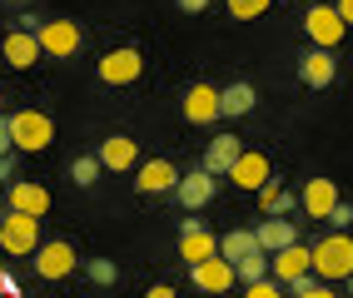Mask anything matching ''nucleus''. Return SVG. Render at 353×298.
Masks as SVG:
<instances>
[{
  "label": "nucleus",
  "mask_w": 353,
  "mask_h": 298,
  "mask_svg": "<svg viewBox=\"0 0 353 298\" xmlns=\"http://www.w3.org/2000/svg\"><path fill=\"white\" fill-rule=\"evenodd\" d=\"M264 273H269V254L259 248V254H249V259L234 264V284H254V279H264Z\"/></svg>",
  "instance_id": "26"
},
{
  "label": "nucleus",
  "mask_w": 353,
  "mask_h": 298,
  "mask_svg": "<svg viewBox=\"0 0 353 298\" xmlns=\"http://www.w3.org/2000/svg\"><path fill=\"white\" fill-rule=\"evenodd\" d=\"M209 254H219V234H209L199 219H184V228H179V259L184 264H199Z\"/></svg>",
  "instance_id": "11"
},
{
  "label": "nucleus",
  "mask_w": 353,
  "mask_h": 298,
  "mask_svg": "<svg viewBox=\"0 0 353 298\" xmlns=\"http://www.w3.org/2000/svg\"><path fill=\"white\" fill-rule=\"evenodd\" d=\"M343 284H348V293H353V273H348V279H343Z\"/></svg>",
  "instance_id": "37"
},
{
  "label": "nucleus",
  "mask_w": 353,
  "mask_h": 298,
  "mask_svg": "<svg viewBox=\"0 0 353 298\" xmlns=\"http://www.w3.org/2000/svg\"><path fill=\"white\" fill-rule=\"evenodd\" d=\"M309 268H314V248L299 244V239L269 254V273H274L279 284H289V279H299V273H309Z\"/></svg>",
  "instance_id": "7"
},
{
  "label": "nucleus",
  "mask_w": 353,
  "mask_h": 298,
  "mask_svg": "<svg viewBox=\"0 0 353 298\" xmlns=\"http://www.w3.org/2000/svg\"><path fill=\"white\" fill-rule=\"evenodd\" d=\"M10 179H15V159L0 154V184H10Z\"/></svg>",
  "instance_id": "34"
},
{
  "label": "nucleus",
  "mask_w": 353,
  "mask_h": 298,
  "mask_svg": "<svg viewBox=\"0 0 353 298\" xmlns=\"http://www.w3.org/2000/svg\"><path fill=\"white\" fill-rule=\"evenodd\" d=\"M40 55H50V60H70L85 45V30H80V20H65V15H55V20H40Z\"/></svg>",
  "instance_id": "3"
},
{
  "label": "nucleus",
  "mask_w": 353,
  "mask_h": 298,
  "mask_svg": "<svg viewBox=\"0 0 353 298\" xmlns=\"http://www.w3.org/2000/svg\"><path fill=\"white\" fill-rule=\"evenodd\" d=\"M314 273L328 284H343L353 273V239L343 234V228H334V234H323L314 244Z\"/></svg>",
  "instance_id": "1"
},
{
  "label": "nucleus",
  "mask_w": 353,
  "mask_h": 298,
  "mask_svg": "<svg viewBox=\"0 0 353 298\" xmlns=\"http://www.w3.org/2000/svg\"><path fill=\"white\" fill-rule=\"evenodd\" d=\"M284 293H294V298H328V279H319V273L309 268V273H299V279H289Z\"/></svg>",
  "instance_id": "25"
},
{
  "label": "nucleus",
  "mask_w": 353,
  "mask_h": 298,
  "mask_svg": "<svg viewBox=\"0 0 353 298\" xmlns=\"http://www.w3.org/2000/svg\"><path fill=\"white\" fill-rule=\"evenodd\" d=\"M339 15H343V25H353V0H339Z\"/></svg>",
  "instance_id": "35"
},
{
  "label": "nucleus",
  "mask_w": 353,
  "mask_h": 298,
  "mask_svg": "<svg viewBox=\"0 0 353 298\" xmlns=\"http://www.w3.org/2000/svg\"><path fill=\"white\" fill-rule=\"evenodd\" d=\"M303 30H309V40H314V45H328V50H334V45L348 35L339 6H314L309 15H303Z\"/></svg>",
  "instance_id": "6"
},
{
  "label": "nucleus",
  "mask_w": 353,
  "mask_h": 298,
  "mask_svg": "<svg viewBox=\"0 0 353 298\" xmlns=\"http://www.w3.org/2000/svg\"><path fill=\"white\" fill-rule=\"evenodd\" d=\"M254 239H259V248H264V254H274V248H284V244H294V239H299V228H294L289 219L269 214L264 224H254Z\"/></svg>",
  "instance_id": "21"
},
{
  "label": "nucleus",
  "mask_w": 353,
  "mask_h": 298,
  "mask_svg": "<svg viewBox=\"0 0 353 298\" xmlns=\"http://www.w3.org/2000/svg\"><path fill=\"white\" fill-rule=\"evenodd\" d=\"M0 109H6V95H0Z\"/></svg>",
  "instance_id": "38"
},
{
  "label": "nucleus",
  "mask_w": 353,
  "mask_h": 298,
  "mask_svg": "<svg viewBox=\"0 0 353 298\" xmlns=\"http://www.w3.org/2000/svg\"><path fill=\"white\" fill-rule=\"evenodd\" d=\"M15 149V140H10V114L0 109V154H10Z\"/></svg>",
  "instance_id": "32"
},
{
  "label": "nucleus",
  "mask_w": 353,
  "mask_h": 298,
  "mask_svg": "<svg viewBox=\"0 0 353 298\" xmlns=\"http://www.w3.org/2000/svg\"><path fill=\"white\" fill-rule=\"evenodd\" d=\"M139 70H145V60H139V50H110L105 60H100V80L105 85H134L139 80Z\"/></svg>",
  "instance_id": "13"
},
{
  "label": "nucleus",
  "mask_w": 353,
  "mask_h": 298,
  "mask_svg": "<svg viewBox=\"0 0 353 298\" xmlns=\"http://www.w3.org/2000/svg\"><path fill=\"white\" fill-rule=\"evenodd\" d=\"M269 10V0H229V15L234 20H259Z\"/></svg>",
  "instance_id": "30"
},
{
  "label": "nucleus",
  "mask_w": 353,
  "mask_h": 298,
  "mask_svg": "<svg viewBox=\"0 0 353 298\" xmlns=\"http://www.w3.org/2000/svg\"><path fill=\"white\" fill-rule=\"evenodd\" d=\"M259 204H264V214H289L294 204H299V194H294V189H284V184H279V179L269 174L264 184H259Z\"/></svg>",
  "instance_id": "22"
},
{
  "label": "nucleus",
  "mask_w": 353,
  "mask_h": 298,
  "mask_svg": "<svg viewBox=\"0 0 353 298\" xmlns=\"http://www.w3.org/2000/svg\"><path fill=\"white\" fill-rule=\"evenodd\" d=\"M184 120L190 125H214L219 120V89L214 85H194L184 95Z\"/></svg>",
  "instance_id": "17"
},
{
  "label": "nucleus",
  "mask_w": 353,
  "mask_h": 298,
  "mask_svg": "<svg viewBox=\"0 0 353 298\" xmlns=\"http://www.w3.org/2000/svg\"><path fill=\"white\" fill-rule=\"evenodd\" d=\"M190 279H194V288H204V293H224V288H234V264H229L224 254H209V259L190 264Z\"/></svg>",
  "instance_id": "10"
},
{
  "label": "nucleus",
  "mask_w": 353,
  "mask_h": 298,
  "mask_svg": "<svg viewBox=\"0 0 353 298\" xmlns=\"http://www.w3.org/2000/svg\"><path fill=\"white\" fill-rule=\"evenodd\" d=\"M224 179H234L239 189L259 194V184L269 179V159H264V154H254V149H244V154H239V159L229 164V174H224Z\"/></svg>",
  "instance_id": "16"
},
{
  "label": "nucleus",
  "mask_w": 353,
  "mask_h": 298,
  "mask_svg": "<svg viewBox=\"0 0 353 298\" xmlns=\"http://www.w3.org/2000/svg\"><path fill=\"white\" fill-rule=\"evenodd\" d=\"M174 6H179L184 15H204V10H209V0H174Z\"/></svg>",
  "instance_id": "33"
},
{
  "label": "nucleus",
  "mask_w": 353,
  "mask_h": 298,
  "mask_svg": "<svg viewBox=\"0 0 353 298\" xmlns=\"http://www.w3.org/2000/svg\"><path fill=\"white\" fill-rule=\"evenodd\" d=\"M30 264H35V273L45 284H60V279H70L75 273V248H70L65 239H45V244H35V254H30Z\"/></svg>",
  "instance_id": "5"
},
{
  "label": "nucleus",
  "mask_w": 353,
  "mask_h": 298,
  "mask_svg": "<svg viewBox=\"0 0 353 298\" xmlns=\"http://www.w3.org/2000/svg\"><path fill=\"white\" fill-rule=\"evenodd\" d=\"M219 254H224L229 264H239V259L259 254V239H254V228H234V234H224V239H219Z\"/></svg>",
  "instance_id": "24"
},
{
  "label": "nucleus",
  "mask_w": 353,
  "mask_h": 298,
  "mask_svg": "<svg viewBox=\"0 0 353 298\" xmlns=\"http://www.w3.org/2000/svg\"><path fill=\"white\" fill-rule=\"evenodd\" d=\"M0 55H6L15 70H30V65L40 60V35H35V30H26V25H15L6 40H0Z\"/></svg>",
  "instance_id": "14"
},
{
  "label": "nucleus",
  "mask_w": 353,
  "mask_h": 298,
  "mask_svg": "<svg viewBox=\"0 0 353 298\" xmlns=\"http://www.w3.org/2000/svg\"><path fill=\"white\" fill-rule=\"evenodd\" d=\"M334 75H339V60H334L328 45H314V50L299 60V80L309 85V89H328V85H334Z\"/></svg>",
  "instance_id": "9"
},
{
  "label": "nucleus",
  "mask_w": 353,
  "mask_h": 298,
  "mask_svg": "<svg viewBox=\"0 0 353 298\" xmlns=\"http://www.w3.org/2000/svg\"><path fill=\"white\" fill-rule=\"evenodd\" d=\"M174 184H179V169L170 159H145L139 164V179H134L139 194H174Z\"/></svg>",
  "instance_id": "15"
},
{
  "label": "nucleus",
  "mask_w": 353,
  "mask_h": 298,
  "mask_svg": "<svg viewBox=\"0 0 353 298\" xmlns=\"http://www.w3.org/2000/svg\"><path fill=\"white\" fill-rule=\"evenodd\" d=\"M6 204H10V209H20V214L45 219V209H50V189H45V184H30V179H10V184H6Z\"/></svg>",
  "instance_id": "12"
},
{
  "label": "nucleus",
  "mask_w": 353,
  "mask_h": 298,
  "mask_svg": "<svg viewBox=\"0 0 353 298\" xmlns=\"http://www.w3.org/2000/svg\"><path fill=\"white\" fill-rule=\"evenodd\" d=\"M100 169H105V164H100V154H80L75 164H70V179H75L80 189H90V184L100 179Z\"/></svg>",
  "instance_id": "27"
},
{
  "label": "nucleus",
  "mask_w": 353,
  "mask_h": 298,
  "mask_svg": "<svg viewBox=\"0 0 353 298\" xmlns=\"http://www.w3.org/2000/svg\"><path fill=\"white\" fill-rule=\"evenodd\" d=\"M214 189H219V174H209V169L199 164L194 174H179V184H174V199L184 204V209H204V204L214 199Z\"/></svg>",
  "instance_id": "8"
},
{
  "label": "nucleus",
  "mask_w": 353,
  "mask_h": 298,
  "mask_svg": "<svg viewBox=\"0 0 353 298\" xmlns=\"http://www.w3.org/2000/svg\"><path fill=\"white\" fill-rule=\"evenodd\" d=\"M85 273H90V284H100V288L120 279V268H114L110 259H90V264H85Z\"/></svg>",
  "instance_id": "29"
},
{
  "label": "nucleus",
  "mask_w": 353,
  "mask_h": 298,
  "mask_svg": "<svg viewBox=\"0 0 353 298\" xmlns=\"http://www.w3.org/2000/svg\"><path fill=\"white\" fill-rule=\"evenodd\" d=\"M15 6H26V0H15Z\"/></svg>",
  "instance_id": "39"
},
{
  "label": "nucleus",
  "mask_w": 353,
  "mask_h": 298,
  "mask_svg": "<svg viewBox=\"0 0 353 298\" xmlns=\"http://www.w3.org/2000/svg\"><path fill=\"white\" fill-rule=\"evenodd\" d=\"M0 293H15V279H10L6 268H0Z\"/></svg>",
  "instance_id": "36"
},
{
  "label": "nucleus",
  "mask_w": 353,
  "mask_h": 298,
  "mask_svg": "<svg viewBox=\"0 0 353 298\" xmlns=\"http://www.w3.org/2000/svg\"><path fill=\"white\" fill-rule=\"evenodd\" d=\"M35 244H40V219H35V214L10 209L6 219H0V248H6L10 259H30Z\"/></svg>",
  "instance_id": "4"
},
{
  "label": "nucleus",
  "mask_w": 353,
  "mask_h": 298,
  "mask_svg": "<svg viewBox=\"0 0 353 298\" xmlns=\"http://www.w3.org/2000/svg\"><path fill=\"white\" fill-rule=\"evenodd\" d=\"M249 298H279V293H284V284H279L274 279V273H264V279H254V284H239Z\"/></svg>",
  "instance_id": "28"
},
{
  "label": "nucleus",
  "mask_w": 353,
  "mask_h": 298,
  "mask_svg": "<svg viewBox=\"0 0 353 298\" xmlns=\"http://www.w3.org/2000/svg\"><path fill=\"white\" fill-rule=\"evenodd\" d=\"M10 140H15V149H26V154L50 149V145H55L50 114H40V109H15V114H10Z\"/></svg>",
  "instance_id": "2"
},
{
  "label": "nucleus",
  "mask_w": 353,
  "mask_h": 298,
  "mask_svg": "<svg viewBox=\"0 0 353 298\" xmlns=\"http://www.w3.org/2000/svg\"><path fill=\"white\" fill-rule=\"evenodd\" d=\"M259 105V95H254V85H229V89H219V114H234V120H239V114H249Z\"/></svg>",
  "instance_id": "23"
},
{
  "label": "nucleus",
  "mask_w": 353,
  "mask_h": 298,
  "mask_svg": "<svg viewBox=\"0 0 353 298\" xmlns=\"http://www.w3.org/2000/svg\"><path fill=\"white\" fill-rule=\"evenodd\" d=\"M100 164H105V169H114V174L134 169V164H139V149H134V140H130V134H110V140L100 145Z\"/></svg>",
  "instance_id": "18"
},
{
  "label": "nucleus",
  "mask_w": 353,
  "mask_h": 298,
  "mask_svg": "<svg viewBox=\"0 0 353 298\" xmlns=\"http://www.w3.org/2000/svg\"><path fill=\"white\" fill-rule=\"evenodd\" d=\"M239 154H244V149H239V134H214V140H209V149H204V169L224 179L229 164H234Z\"/></svg>",
  "instance_id": "19"
},
{
  "label": "nucleus",
  "mask_w": 353,
  "mask_h": 298,
  "mask_svg": "<svg viewBox=\"0 0 353 298\" xmlns=\"http://www.w3.org/2000/svg\"><path fill=\"white\" fill-rule=\"evenodd\" d=\"M328 224H334V228H348V224H353V204H343V199H339L334 209H328Z\"/></svg>",
  "instance_id": "31"
},
{
  "label": "nucleus",
  "mask_w": 353,
  "mask_h": 298,
  "mask_svg": "<svg viewBox=\"0 0 353 298\" xmlns=\"http://www.w3.org/2000/svg\"><path fill=\"white\" fill-rule=\"evenodd\" d=\"M299 204L309 209V219H328V209L339 204V189H334V179H309L299 194Z\"/></svg>",
  "instance_id": "20"
}]
</instances>
